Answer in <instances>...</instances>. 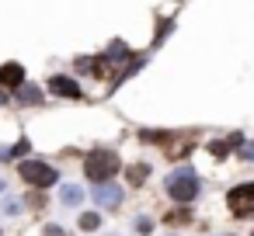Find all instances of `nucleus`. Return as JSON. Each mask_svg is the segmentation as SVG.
Instances as JSON below:
<instances>
[{
    "instance_id": "1",
    "label": "nucleus",
    "mask_w": 254,
    "mask_h": 236,
    "mask_svg": "<svg viewBox=\"0 0 254 236\" xmlns=\"http://www.w3.org/2000/svg\"><path fill=\"white\" fill-rule=\"evenodd\" d=\"M84 174H87L91 181H98V184H108V181L119 174V156H115V153H108V149H98V153H91V156H87Z\"/></svg>"
},
{
    "instance_id": "2",
    "label": "nucleus",
    "mask_w": 254,
    "mask_h": 236,
    "mask_svg": "<svg viewBox=\"0 0 254 236\" xmlns=\"http://www.w3.org/2000/svg\"><path fill=\"white\" fill-rule=\"evenodd\" d=\"M167 194H171L174 201L188 205V201L198 194V177H195V170H191V167H181V170H174V174L167 177Z\"/></svg>"
},
{
    "instance_id": "3",
    "label": "nucleus",
    "mask_w": 254,
    "mask_h": 236,
    "mask_svg": "<svg viewBox=\"0 0 254 236\" xmlns=\"http://www.w3.org/2000/svg\"><path fill=\"white\" fill-rule=\"evenodd\" d=\"M18 170H21V177H25L28 184H35V188H49V184L60 181V174H56L49 163H42V160H25Z\"/></svg>"
},
{
    "instance_id": "4",
    "label": "nucleus",
    "mask_w": 254,
    "mask_h": 236,
    "mask_svg": "<svg viewBox=\"0 0 254 236\" xmlns=\"http://www.w3.org/2000/svg\"><path fill=\"white\" fill-rule=\"evenodd\" d=\"M226 205L237 219H251L254 215V184H237L230 194H226Z\"/></svg>"
},
{
    "instance_id": "5",
    "label": "nucleus",
    "mask_w": 254,
    "mask_h": 236,
    "mask_svg": "<svg viewBox=\"0 0 254 236\" xmlns=\"http://www.w3.org/2000/svg\"><path fill=\"white\" fill-rule=\"evenodd\" d=\"M94 201H98L101 208H119V205H122V191H119L115 184H98Z\"/></svg>"
},
{
    "instance_id": "6",
    "label": "nucleus",
    "mask_w": 254,
    "mask_h": 236,
    "mask_svg": "<svg viewBox=\"0 0 254 236\" xmlns=\"http://www.w3.org/2000/svg\"><path fill=\"white\" fill-rule=\"evenodd\" d=\"M49 91L60 94V97H80V87H77L70 77H53V80H49Z\"/></svg>"
},
{
    "instance_id": "7",
    "label": "nucleus",
    "mask_w": 254,
    "mask_h": 236,
    "mask_svg": "<svg viewBox=\"0 0 254 236\" xmlns=\"http://www.w3.org/2000/svg\"><path fill=\"white\" fill-rule=\"evenodd\" d=\"M0 84H4V87H21V84H25V70H21L18 63L0 66Z\"/></svg>"
},
{
    "instance_id": "8",
    "label": "nucleus",
    "mask_w": 254,
    "mask_h": 236,
    "mask_svg": "<svg viewBox=\"0 0 254 236\" xmlns=\"http://www.w3.org/2000/svg\"><path fill=\"white\" fill-rule=\"evenodd\" d=\"M18 101H21V104H39V101H42V91L32 87V84H21V87H18Z\"/></svg>"
},
{
    "instance_id": "9",
    "label": "nucleus",
    "mask_w": 254,
    "mask_h": 236,
    "mask_svg": "<svg viewBox=\"0 0 254 236\" xmlns=\"http://www.w3.org/2000/svg\"><path fill=\"white\" fill-rule=\"evenodd\" d=\"M164 149H167V156H174V160H181V156H185V153L191 149V139H178V142H167Z\"/></svg>"
},
{
    "instance_id": "10",
    "label": "nucleus",
    "mask_w": 254,
    "mask_h": 236,
    "mask_svg": "<svg viewBox=\"0 0 254 236\" xmlns=\"http://www.w3.org/2000/svg\"><path fill=\"white\" fill-rule=\"evenodd\" d=\"M80 201H84V191L77 184H66L63 188V205H80Z\"/></svg>"
},
{
    "instance_id": "11",
    "label": "nucleus",
    "mask_w": 254,
    "mask_h": 236,
    "mask_svg": "<svg viewBox=\"0 0 254 236\" xmlns=\"http://www.w3.org/2000/svg\"><path fill=\"white\" fill-rule=\"evenodd\" d=\"M77 226H80V229H87V233H94V229L101 226V215H98V212H84V215L77 219Z\"/></svg>"
},
{
    "instance_id": "12",
    "label": "nucleus",
    "mask_w": 254,
    "mask_h": 236,
    "mask_svg": "<svg viewBox=\"0 0 254 236\" xmlns=\"http://www.w3.org/2000/svg\"><path fill=\"white\" fill-rule=\"evenodd\" d=\"M146 174H150V167H146V163H136V167H129V174H126V177H129V184H143V181H146Z\"/></svg>"
},
{
    "instance_id": "13",
    "label": "nucleus",
    "mask_w": 254,
    "mask_h": 236,
    "mask_svg": "<svg viewBox=\"0 0 254 236\" xmlns=\"http://www.w3.org/2000/svg\"><path fill=\"white\" fill-rule=\"evenodd\" d=\"M167 222L171 226H188L191 222V212L188 208H174V212H167Z\"/></svg>"
},
{
    "instance_id": "14",
    "label": "nucleus",
    "mask_w": 254,
    "mask_h": 236,
    "mask_svg": "<svg viewBox=\"0 0 254 236\" xmlns=\"http://www.w3.org/2000/svg\"><path fill=\"white\" fill-rule=\"evenodd\" d=\"M209 153H212V156H226V153H230L226 139H216V142H209Z\"/></svg>"
},
{
    "instance_id": "15",
    "label": "nucleus",
    "mask_w": 254,
    "mask_h": 236,
    "mask_svg": "<svg viewBox=\"0 0 254 236\" xmlns=\"http://www.w3.org/2000/svg\"><path fill=\"white\" fill-rule=\"evenodd\" d=\"M18 212H21V201L7 198V201H4V215H18Z\"/></svg>"
},
{
    "instance_id": "16",
    "label": "nucleus",
    "mask_w": 254,
    "mask_h": 236,
    "mask_svg": "<svg viewBox=\"0 0 254 236\" xmlns=\"http://www.w3.org/2000/svg\"><path fill=\"white\" fill-rule=\"evenodd\" d=\"M28 205H32V208H42V205H46V194L32 191V194H28Z\"/></svg>"
},
{
    "instance_id": "17",
    "label": "nucleus",
    "mask_w": 254,
    "mask_h": 236,
    "mask_svg": "<svg viewBox=\"0 0 254 236\" xmlns=\"http://www.w3.org/2000/svg\"><path fill=\"white\" fill-rule=\"evenodd\" d=\"M21 153H28V139H21L14 149H7V156H21Z\"/></svg>"
},
{
    "instance_id": "18",
    "label": "nucleus",
    "mask_w": 254,
    "mask_h": 236,
    "mask_svg": "<svg viewBox=\"0 0 254 236\" xmlns=\"http://www.w3.org/2000/svg\"><path fill=\"white\" fill-rule=\"evenodd\" d=\"M42 236H66V233H63V226H46Z\"/></svg>"
},
{
    "instance_id": "19",
    "label": "nucleus",
    "mask_w": 254,
    "mask_h": 236,
    "mask_svg": "<svg viewBox=\"0 0 254 236\" xmlns=\"http://www.w3.org/2000/svg\"><path fill=\"white\" fill-rule=\"evenodd\" d=\"M240 156H244V160H254V142H247V146H240Z\"/></svg>"
},
{
    "instance_id": "20",
    "label": "nucleus",
    "mask_w": 254,
    "mask_h": 236,
    "mask_svg": "<svg viewBox=\"0 0 254 236\" xmlns=\"http://www.w3.org/2000/svg\"><path fill=\"white\" fill-rule=\"evenodd\" d=\"M0 104H7V91H0Z\"/></svg>"
},
{
    "instance_id": "21",
    "label": "nucleus",
    "mask_w": 254,
    "mask_h": 236,
    "mask_svg": "<svg viewBox=\"0 0 254 236\" xmlns=\"http://www.w3.org/2000/svg\"><path fill=\"white\" fill-rule=\"evenodd\" d=\"M0 191H4V184H0Z\"/></svg>"
},
{
    "instance_id": "22",
    "label": "nucleus",
    "mask_w": 254,
    "mask_h": 236,
    "mask_svg": "<svg viewBox=\"0 0 254 236\" xmlns=\"http://www.w3.org/2000/svg\"><path fill=\"white\" fill-rule=\"evenodd\" d=\"M251 236H254V233H251Z\"/></svg>"
}]
</instances>
